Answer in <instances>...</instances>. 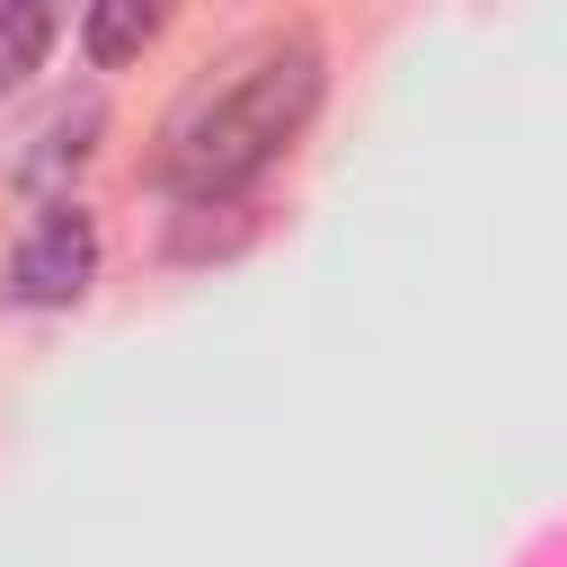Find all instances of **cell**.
I'll list each match as a JSON object with an SVG mask.
<instances>
[{"label":"cell","mask_w":567,"mask_h":567,"mask_svg":"<svg viewBox=\"0 0 567 567\" xmlns=\"http://www.w3.org/2000/svg\"><path fill=\"white\" fill-rule=\"evenodd\" d=\"M97 284V221L80 204H44L27 239L9 248V301L18 310H71Z\"/></svg>","instance_id":"obj_2"},{"label":"cell","mask_w":567,"mask_h":567,"mask_svg":"<svg viewBox=\"0 0 567 567\" xmlns=\"http://www.w3.org/2000/svg\"><path fill=\"white\" fill-rule=\"evenodd\" d=\"M319 80H328V53L292 27V35H257L248 53H230L213 80H195L159 133V177L168 195L186 204H221L239 195L248 177H266L292 133L310 124L319 106Z\"/></svg>","instance_id":"obj_1"},{"label":"cell","mask_w":567,"mask_h":567,"mask_svg":"<svg viewBox=\"0 0 567 567\" xmlns=\"http://www.w3.org/2000/svg\"><path fill=\"white\" fill-rule=\"evenodd\" d=\"M89 133H97V97H80V106H62L53 124H44V142L27 151V186H62V168H80L89 159Z\"/></svg>","instance_id":"obj_4"},{"label":"cell","mask_w":567,"mask_h":567,"mask_svg":"<svg viewBox=\"0 0 567 567\" xmlns=\"http://www.w3.org/2000/svg\"><path fill=\"white\" fill-rule=\"evenodd\" d=\"M44 44H53V9H35V0H0V89H18V80L44 62Z\"/></svg>","instance_id":"obj_5"},{"label":"cell","mask_w":567,"mask_h":567,"mask_svg":"<svg viewBox=\"0 0 567 567\" xmlns=\"http://www.w3.org/2000/svg\"><path fill=\"white\" fill-rule=\"evenodd\" d=\"M151 35H159V9H151V0H106V9H89V18H80V44H89V62H97V71L133 62Z\"/></svg>","instance_id":"obj_3"}]
</instances>
